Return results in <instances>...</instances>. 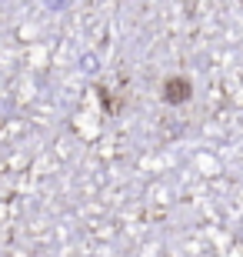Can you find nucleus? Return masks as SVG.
<instances>
[{
	"label": "nucleus",
	"mask_w": 243,
	"mask_h": 257,
	"mask_svg": "<svg viewBox=\"0 0 243 257\" xmlns=\"http://www.w3.org/2000/svg\"><path fill=\"white\" fill-rule=\"evenodd\" d=\"M190 94H193V84H190L187 77H167L163 87H160V97L167 104H187Z\"/></svg>",
	"instance_id": "1"
},
{
	"label": "nucleus",
	"mask_w": 243,
	"mask_h": 257,
	"mask_svg": "<svg viewBox=\"0 0 243 257\" xmlns=\"http://www.w3.org/2000/svg\"><path fill=\"white\" fill-rule=\"evenodd\" d=\"M240 4H243V0H240Z\"/></svg>",
	"instance_id": "2"
}]
</instances>
